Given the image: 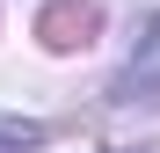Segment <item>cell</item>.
<instances>
[{"label":"cell","mask_w":160,"mask_h":153,"mask_svg":"<svg viewBox=\"0 0 160 153\" xmlns=\"http://www.w3.org/2000/svg\"><path fill=\"white\" fill-rule=\"evenodd\" d=\"M29 146H44L37 117H0V153H29Z\"/></svg>","instance_id":"obj_3"},{"label":"cell","mask_w":160,"mask_h":153,"mask_svg":"<svg viewBox=\"0 0 160 153\" xmlns=\"http://www.w3.org/2000/svg\"><path fill=\"white\" fill-rule=\"evenodd\" d=\"M109 102H160V29L131 51V66L109 80Z\"/></svg>","instance_id":"obj_1"},{"label":"cell","mask_w":160,"mask_h":153,"mask_svg":"<svg viewBox=\"0 0 160 153\" xmlns=\"http://www.w3.org/2000/svg\"><path fill=\"white\" fill-rule=\"evenodd\" d=\"M88 29H95V8H88V0H80V8L66 0V8H51V15H44V44H51V51L88 44Z\"/></svg>","instance_id":"obj_2"}]
</instances>
